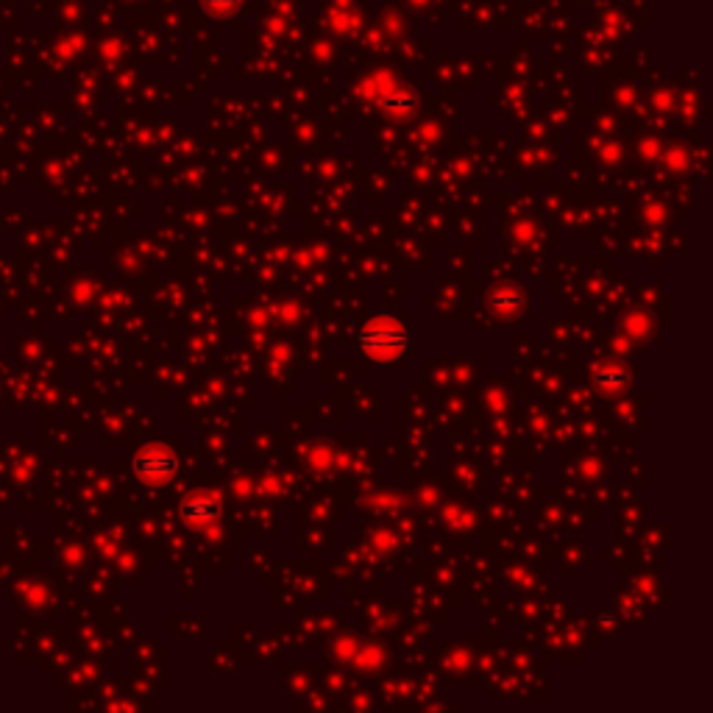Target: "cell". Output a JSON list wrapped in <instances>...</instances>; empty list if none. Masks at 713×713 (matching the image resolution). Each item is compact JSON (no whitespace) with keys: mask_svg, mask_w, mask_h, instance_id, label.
I'll return each mask as SVG.
<instances>
[{"mask_svg":"<svg viewBox=\"0 0 713 713\" xmlns=\"http://www.w3.org/2000/svg\"><path fill=\"white\" fill-rule=\"evenodd\" d=\"M357 346L371 360H396L410 349V329L390 318H376L357 335Z\"/></svg>","mask_w":713,"mask_h":713,"instance_id":"1","label":"cell"},{"mask_svg":"<svg viewBox=\"0 0 713 713\" xmlns=\"http://www.w3.org/2000/svg\"><path fill=\"white\" fill-rule=\"evenodd\" d=\"M131 468H134V474H137L140 480L165 482L176 474L179 460H176V454H173V449H168V446H162V443H148L145 449H140V452L134 454Z\"/></svg>","mask_w":713,"mask_h":713,"instance_id":"2","label":"cell"},{"mask_svg":"<svg viewBox=\"0 0 713 713\" xmlns=\"http://www.w3.org/2000/svg\"><path fill=\"white\" fill-rule=\"evenodd\" d=\"M223 510V499L221 493L215 491H201L187 496L182 502V519L187 524H195V527H204V524H212V521L221 516Z\"/></svg>","mask_w":713,"mask_h":713,"instance_id":"3","label":"cell"},{"mask_svg":"<svg viewBox=\"0 0 713 713\" xmlns=\"http://www.w3.org/2000/svg\"><path fill=\"white\" fill-rule=\"evenodd\" d=\"M622 382V371H602V374H599V385H622Z\"/></svg>","mask_w":713,"mask_h":713,"instance_id":"4","label":"cell"}]
</instances>
